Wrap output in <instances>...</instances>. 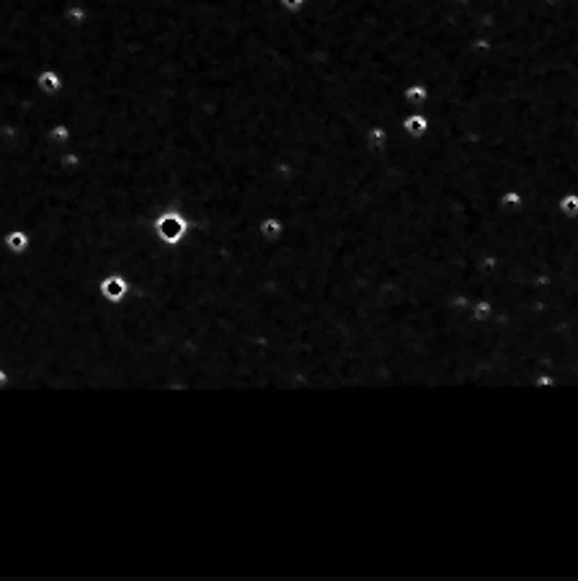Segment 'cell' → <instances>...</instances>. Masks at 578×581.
Listing matches in <instances>:
<instances>
[{
    "label": "cell",
    "instance_id": "obj_1",
    "mask_svg": "<svg viewBox=\"0 0 578 581\" xmlns=\"http://www.w3.org/2000/svg\"><path fill=\"white\" fill-rule=\"evenodd\" d=\"M191 233V220L179 212V209H163L153 222V236L160 245L176 248L181 245Z\"/></svg>",
    "mask_w": 578,
    "mask_h": 581
},
{
    "label": "cell",
    "instance_id": "obj_2",
    "mask_svg": "<svg viewBox=\"0 0 578 581\" xmlns=\"http://www.w3.org/2000/svg\"><path fill=\"white\" fill-rule=\"evenodd\" d=\"M99 292L108 305H122V302L129 297L132 284H129V279H126L122 272H111L99 281Z\"/></svg>",
    "mask_w": 578,
    "mask_h": 581
},
{
    "label": "cell",
    "instance_id": "obj_3",
    "mask_svg": "<svg viewBox=\"0 0 578 581\" xmlns=\"http://www.w3.org/2000/svg\"><path fill=\"white\" fill-rule=\"evenodd\" d=\"M429 129H431V119H429V114L426 111H408L406 117H403V122H400V132L408 137V140H424L426 135H429Z\"/></svg>",
    "mask_w": 578,
    "mask_h": 581
},
{
    "label": "cell",
    "instance_id": "obj_4",
    "mask_svg": "<svg viewBox=\"0 0 578 581\" xmlns=\"http://www.w3.org/2000/svg\"><path fill=\"white\" fill-rule=\"evenodd\" d=\"M364 145H367V150L370 153H388L390 145H395V140H393V132H390L385 124H370V127L364 129Z\"/></svg>",
    "mask_w": 578,
    "mask_h": 581
},
{
    "label": "cell",
    "instance_id": "obj_5",
    "mask_svg": "<svg viewBox=\"0 0 578 581\" xmlns=\"http://www.w3.org/2000/svg\"><path fill=\"white\" fill-rule=\"evenodd\" d=\"M403 101H406L411 109L418 111H429V101H431V85L424 81L408 83L403 88Z\"/></svg>",
    "mask_w": 578,
    "mask_h": 581
},
{
    "label": "cell",
    "instance_id": "obj_6",
    "mask_svg": "<svg viewBox=\"0 0 578 581\" xmlns=\"http://www.w3.org/2000/svg\"><path fill=\"white\" fill-rule=\"evenodd\" d=\"M256 230H258V238H261L263 243H279L281 238H284V233H287V225H284V220L279 218V215H266V218L258 220V225H256Z\"/></svg>",
    "mask_w": 578,
    "mask_h": 581
},
{
    "label": "cell",
    "instance_id": "obj_7",
    "mask_svg": "<svg viewBox=\"0 0 578 581\" xmlns=\"http://www.w3.org/2000/svg\"><path fill=\"white\" fill-rule=\"evenodd\" d=\"M493 316H496V305H493V300L490 297H478V300L472 302V308H470L468 318L475 323V326H488L490 320H493Z\"/></svg>",
    "mask_w": 578,
    "mask_h": 581
},
{
    "label": "cell",
    "instance_id": "obj_8",
    "mask_svg": "<svg viewBox=\"0 0 578 581\" xmlns=\"http://www.w3.org/2000/svg\"><path fill=\"white\" fill-rule=\"evenodd\" d=\"M28 233L26 230H21V227H13V230H8L6 233V238H3V245L8 248V254L13 256H24L28 251Z\"/></svg>",
    "mask_w": 578,
    "mask_h": 581
},
{
    "label": "cell",
    "instance_id": "obj_9",
    "mask_svg": "<svg viewBox=\"0 0 578 581\" xmlns=\"http://www.w3.org/2000/svg\"><path fill=\"white\" fill-rule=\"evenodd\" d=\"M498 207L514 215V212H522L524 209V194L519 189H504L498 194Z\"/></svg>",
    "mask_w": 578,
    "mask_h": 581
},
{
    "label": "cell",
    "instance_id": "obj_10",
    "mask_svg": "<svg viewBox=\"0 0 578 581\" xmlns=\"http://www.w3.org/2000/svg\"><path fill=\"white\" fill-rule=\"evenodd\" d=\"M558 212L560 218L565 220H578V194L576 191H565L558 199Z\"/></svg>",
    "mask_w": 578,
    "mask_h": 581
},
{
    "label": "cell",
    "instance_id": "obj_11",
    "mask_svg": "<svg viewBox=\"0 0 578 581\" xmlns=\"http://www.w3.org/2000/svg\"><path fill=\"white\" fill-rule=\"evenodd\" d=\"M36 83H39V88H42L44 93L63 91V78L57 75V70H42L39 78H36Z\"/></svg>",
    "mask_w": 578,
    "mask_h": 581
},
{
    "label": "cell",
    "instance_id": "obj_12",
    "mask_svg": "<svg viewBox=\"0 0 578 581\" xmlns=\"http://www.w3.org/2000/svg\"><path fill=\"white\" fill-rule=\"evenodd\" d=\"M276 6H279L284 13H289V16H297V13L305 10L307 0H276Z\"/></svg>",
    "mask_w": 578,
    "mask_h": 581
},
{
    "label": "cell",
    "instance_id": "obj_13",
    "mask_svg": "<svg viewBox=\"0 0 578 581\" xmlns=\"http://www.w3.org/2000/svg\"><path fill=\"white\" fill-rule=\"evenodd\" d=\"M85 8L83 6H70V8L65 10V21H70L72 26H81V24H85Z\"/></svg>",
    "mask_w": 578,
    "mask_h": 581
},
{
    "label": "cell",
    "instance_id": "obj_14",
    "mask_svg": "<svg viewBox=\"0 0 578 581\" xmlns=\"http://www.w3.org/2000/svg\"><path fill=\"white\" fill-rule=\"evenodd\" d=\"M67 137H70V127L67 124H54L49 129V142L52 145H63V142H67Z\"/></svg>",
    "mask_w": 578,
    "mask_h": 581
},
{
    "label": "cell",
    "instance_id": "obj_15",
    "mask_svg": "<svg viewBox=\"0 0 578 581\" xmlns=\"http://www.w3.org/2000/svg\"><path fill=\"white\" fill-rule=\"evenodd\" d=\"M179 147H181V124H179ZM176 209H179V168H176Z\"/></svg>",
    "mask_w": 578,
    "mask_h": 581
},
{
    "label": "cell",
    "instance_id": "obj_16",
    "mask_svg": "<svg viewBox=\"0 0 578 581\" xmlns=\"http://www.w3.org/2000/svg\"><path fill=\"white\" fill-rule=\"evenodd\" d=\"M576 132H578V119H576Z\"/></svg>",
    "mask_w": 578,
    "mask_h": 581
},
{
    "label": "cell",
    "instance_id": "obj_17",
    "mask_svg": "<svg viewBox=\"0 0 578 581\" xmlns=\"http://www.w3.org/2000/svg\"><path fill=\"white\" fill-rule=\"evenodd\" d=\"M460 3H468V0H460Z\"/></svg>",
    "mask_w": 578,
    "mask_h": 581
}]
</instances>
